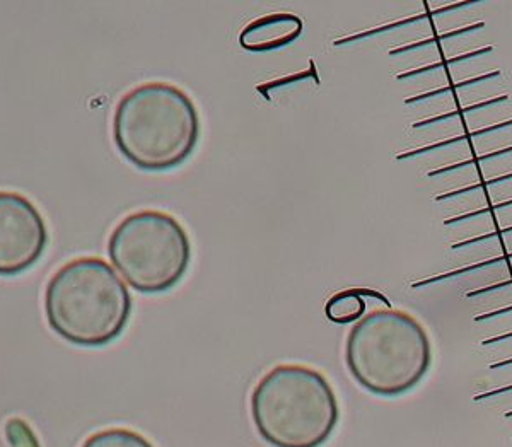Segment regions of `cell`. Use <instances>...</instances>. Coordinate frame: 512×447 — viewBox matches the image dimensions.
<instances>
[{"mask_svg": "<svg viewBox=\"0 0 512 447\" xmlns=\"http://www.w3.org/2000/svg\"><path fill=\"white\" fill-rule=\"evenodd\" d=\"M197 105L169 82H146L118 101L111 134L128 163L149 173L180 168L200 140Z\"/></svg>", "mask_w": 512, "mask_h": 447, "instance_id": "obj_1", "label": "cell"}, {"mask_svg": "<svg viewBox=\"0 0 512 447\" xmlns=\"http://www.w3.org/2000/svg\"><path fill=\"white\" fill-rule=\"evenodd\" d=\"M134 302L117 272L101 258L81 256L53 273L45 289V316L57 337L99 349L120 338Z\"/></svg>", "mask_w": 512, "mask_h": 447, "instance_id": "obj_2", "label": "cell"}, {"mask_svg": "<svg viewBox=\"0 0 512 447\" xmlns=\"http://www.w3.org/2000/svg\"><path fill=\"white\" fill-rule=\"evenodd\" d=\"M251 420L272 447H321L340 420L325 374L303 364H279L251 391Z\"/></svg>", "mask_w": 512, "mask_h": 447, "instance_id": "obj_3", "label": "cell"}, {"mask_svg": "<svg viewBox=\"0 0 512 447\" xmlns=\"http://www.w3.org/2000/svg\"><path fill=\"white\" fill-rule=\"evenodd\" d=\"M345 366L355 383L384 398L417 388L432 366V343L424 326L400 309H374L345 340Z\"/></svg>", "mask_w": 512, "mask_h": 447, "instance_id": "obj_4", "label": "cell"}, {"mask_svg": "<svg viewBox=\"0 0 512 447\" xmlns=\"http://www.w3.org/2000/svg\"><path fill=\"white\" fill-rule=\"evenodd\" d=\"M108 256L127 284L140 294L175 289L192 263V241L175 215L139 210L118 222Z\"/></svg>", "mask_w": 512, "mask_h": 447, "instance_id": "obj_5", "label": "cell"}, {"mask_svg": "<svg viewBox=\"0 0 512 447\" xmlns=\"http://www.w3.org/2000/svg\"><path fill=\"white\" fill-rule=\"evenodd\" d=\"M47 244V224L36 205L21 193L0 192V277L30 270Z\"/></svg>", "mask_w": 512, "mask_h": 447, "instance_id": "obj_6", "label": "cell"}, {"mask_svg": "<svg viewBox=\"0 0 512 447\" xmlns=\"http://www.w3.org/2000/svg\"><path fill=\"white\" fill-rule=\"evenodd\" d=\"M303 30V19L296 14L275 12L246 24L239 33V45L248 52H272L294 43Z\"/></svg>", "mask_w": 512, "mask_h": 447, "instance_id": "obj_7", "label": "cell"}, {"mask_svg": "<svg viewBox=\"0 0 512 447\" xmlns=\"http://www.w3.org/2000/svg\"><path fill=\"white\" fill-rule=\"evenodd\" d=\"M366 311V301L362 299L359 291H344L326 302V318L338 323V325H347L355 320H361Z\"/></svg>", "mask_w": 512, "mask_h": 447, "instance_id": "obj_8", "label": "cell"}, {"mask_svg": "<svg viewBox=\"0 0 512 447\" xmlns=\"http://www.w3.org/2000/svg\"><path fill=\"white\" fill-rule=\"evenodd\" d=\"M81 447H156L147 437L130 429L99 430L88 437Z\"/></svg>", "mask_w": 512, "mask_h": 447, "instance_id": "obj_9", "label": "cell"}, {"mask_svg": "<svg viewBox=\"0 0 512 447\" xmlns=\"http://www.w3.org/2000/svg\"><path fill=\"white\" fill-rule=\"evenodd\" d=\"M7 437L11 441L14 447H40L38 441H36L33 430L28 427V424H24L23 420L19 418H12L7 422Z\"/></svg>", "mask_w": 512, "mask_h": 447, "instance_id": "obj_10", "label": "cell"}]
</instances>
